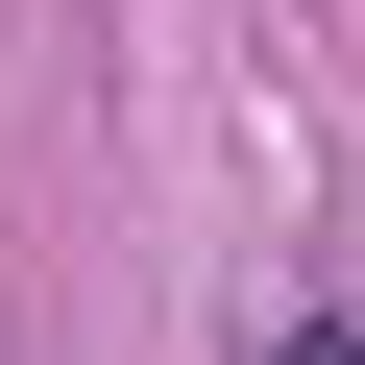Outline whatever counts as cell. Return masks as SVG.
I'll use <instances>...</instances> for the list:
<instances>
[{"label": "cell", "instance_id": "obj_1", "mask_svg": "<svg viewBox=\"0 0 365 365\" xmlns=\"http://www.w3.org/2000/svg\"><path fill=\"white\" fill-rule=\"evenodd\" d=\"M220 365H365V292H268V317H244Z\"/></svg>", "mask_w": 365, "mask_h": 365}]
</instances>
